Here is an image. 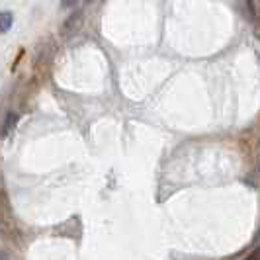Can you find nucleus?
Returning a JSON list of instances; mask_svg holds the SVG:
<instances>
[{"mask_svg": "<svg viewBox=\"0 0 260 260\" xmlns=\"http://www.w3.org/2000/svg\"><path fill=\"white\" fill-rule=\"evenodd\" d=\"M82 24H84V12H82V10H77V12L71 14V16L65 20V24H63V27H61V36H63V38L75 36V34L80 31Z\"/></svg>", "mask_w": 260, "mask_h": 260, "instance_id": "obj_1", "label": "nucleus"}, {"mask_svg": "<svg viewBox=\"0 0 260 260\" xmlns=\"http://www.w3.org/2000/svg\"><path fill=\"white\" fill-rule=\"evenodd\" d=\"M18 119L20 116L16 114V112H8L6 114V119H4V123H2V129H0V137H6V135H10V131L16 127V123H18Z\"/></svg>", "mask_w": 260, "mask_h": 260, "instance_id": "obj_2", "label": "nucleus"}, {"mask_svg": "<svg viewBox=\"0 0 260 260\" xmlns=\"http://www.w3.org/2000/svg\"><path fill=\"white\" fill-rule=\"evenodd\" d=\"M243 12H245V18H247L250 24L256 22V6H254V0H243Z\"/></svg>", "mask_w": 260, "mask_h": 260, "instance_id": "obj_3", "label": "nucleus"}, {"mask_svg": "<svg viewBox=\"0 0 260 260\" xmlns=\"http://www.w3.org/2000/svg\"><path fill=\"white\" fill-rule=\"evenodd\" d=\"M14 24V14L12 12H0V36L6 34Z\"/></svg>", "mask_w": 260, "mask_h": 260, "instance_id": "obj_4", "label": "nucleus"}, {"mask_svg": "<svg viewBox=\"0 0 260 260\" xmlns=\"http://www.w3.org/2000/svg\"><path fill=\"white\" fill-rule=\"evenodd\" d=\"M80 0H61V6L63 8H75Z\"/></svg>", "mask_w": 260, "mask_h": 260, "instance_id": "obj_5", "label": "nucleus"}, {"mask_svg": "<svg viewBox=\"0 0 260 260\" xmlns=\"http://www.w3.org/2000/svg\"><path fill=\"white\" fill-rule=\"evenodd\" d=\"M245 260H260V247L254 248V250H252V252H250V254H248Z\"/></svg>", "mask_w": 260, "mask_h": 260, "instance_id": "obj_6", "label": "nucleus"}, {"mask_svg": "<svg viewBox=\"0 0 260 260\" xmlns=\"http://www.w3.org/2000/svg\"><path fill=\"white\" fill-rule=\"evenodd\" d=\"M0 260H8V256H6V252H4V250H0Z\"/></svg>", "mask_w": 260, "mask_h": 260, "instance_id": "obj_7", "label": "nucleus"}]
</instances>
